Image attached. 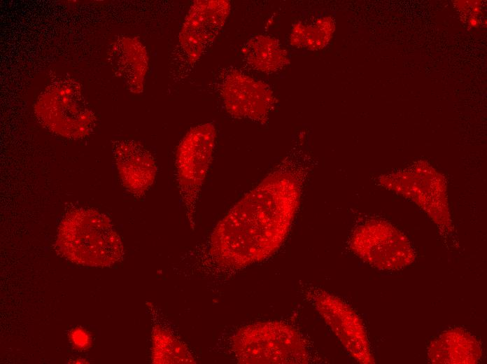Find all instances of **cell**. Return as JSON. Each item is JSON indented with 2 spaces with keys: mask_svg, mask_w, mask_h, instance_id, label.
<instances>
[{
  "mask_svg": "<svg viewBox=\"0 0 487 364\" xmlns=\"http://www.w3.org/2000/svg\"><path fill=\"white\" fill-rule=\"evenodd\" d=\"M288 154L217 224L204 256L225 273L272 255L285 240L313 160L297 141Z\"/></svg>",
  "mask_w": 487,
  "mask_h": 364,
  "instance_id": "obj_1",
  "label": "cell"
},
{
  "mask_svg": "<svg viewBox=\"0 0 487 364\" xmlns=\"http://www.w3.org/2000/svg\"><path fill=\"white\" fill-rule=\"evenodd\" d=\"M57 252L69 261L87 267H108L123 256L122 241L105 214L79 208L61 220L55 241Z\"/></svg>",
  "mask_w": 487,
  "mask_h": 364,
  "instance_id": "obj_2",
  "label": "cell"
},
{
  "mask_svg": "<svg viewBox=\"0 0 487 364\" xmlns=\"http://www.w3.org/2000/svg\"><path fill=\"white\" fill-rule=\"evenodd\" d=\"M239 363H309V345L295 328L282 321L257 322L241 327L231 338Z\"/></svg>",
  "mask_w": 487,
  "mask_h": 364,
  "instance_id": "obj_3",
  "label": "cell"
},
{
  "mask_svg": "<svg viewBox=\"0 0 487 364\" xmlns=\"http://www.w3.org/2000/svg\"><path fill=\"white\" fill-rule=\"evenodd\" d=\"M227 0H196L191 5L171 52L169 76L176 83L192 73L223 28L230 12Z\"/></svg>",
  "mask_w": 487,
  "mask_h": 364,
  "instance_id": "obj_4",
  "label": "cell"
},
{
  "mask_svg": "<svg viewBox=\"0 0 487 364\" xmlns=\"http://www.w3.org/2000/svg\"><path fill=\"white\" fill-rule=\"evenodd\" d=\"M34 114L43 127L69 139H80L91 134L96 118L76 80L59 77L50 81L38 97Z\"/></svg>",
  "mask_w": 487,
  "mask_h": 364,
  "instance_id": "obj_5",
  "label": "cell"
},
{
  "mask_svg": "<svg viewBox=\"0 0 487 364\" xmlns=\"http://www.w3.org/2000/svg\"><path fill=\"white\" fill-rule=\"evenodd\" d=\"M379 182L420 206L444 237L453 234L445 178L427 161L420 160L404 169L383 174Z\"/></svg>",
  "mask_w": 487,
  "mask_h": 364,
  "instance_id": "obj_6",
  "label": "cell"
},
{
  "mask_svg": "<svg viewBox=\"0 0 487 364\" xmlns=\"http://www.w3.org/2000/svg\"><path fill=\"white\" fill-rule=\"evenodd\" d=\"M216 130L208 122L191 128L180 141L175 158L176 177L181 202L191 227L197 204L212 161Z\"/></svg>",
  "mask_w": 487,
  "mask_h": 364,
  "instance_id": "obj_7",
  "label": "cell"
},
{
  "mask_svg": "<svg viewBox=\"0 0 487 364\" xmlns=\"http://www.w3.org/2000/svg\"><path fill=\"white\" fill-rule=\"evenodd\" d=\"M211 88L232 117L264 124L277 99L269 85L232 66L217 70Z\"/></svg>",
  "mask_w": 487,
  "mask_h": 364,
  "instance_id": "obj_8",
  "label": "cell"
},
{
  "mask_svg": "<svg viewBox=\"0 0 487 364\" xmlns=\"http://www.w3.org/2000/svg\"><path fill=\"white\" fill-rule=\"evenodd\" d=\"M348 244L360 258L380 270H399L416 259V252L407 237L381 219L368 220L356 227Z\"/></svg>",
  "mask_w": 487,
  "mask_h": 364,
  "instance_id": "obj_9",
  "label": "cell"
},
{
  "mask_svg": "<svg viewBox=\"0 0 487 364\" xmlns=\"http://www.w3.org/2000/svg\"><path fill=\"white\" fill-rule=\"evenodd\" d=\"M300 289L351 356L360 363H374L365 327L355 311L340 298L318 286L303 285Z\"/></svg>",
  "mask_w": 487,
  "mask_h": 364,
  "instance_id": "obj_10",
  "label": "cell"
},
{
  "mask_svg": "<svg viewBox=\"0 0 487 364\" xmlns=\"http://www.w3.org/2000/svg\"><path fill=\"white\" fill-rule=\"evenodd\" d=\"M113 152L123 187L133 196L141 197L155 179V158L143 145L133 140L115 141Z\"/></svg>",
  "mask_w": 487,
  "mask_h": 364,
  "instance_id": "obj_11",
  "label": "cell"
},
{
  "mask_svg": "<svg viewBox=\"0 0 487 364\" xmlns=\"http://www.w3.org/2000/svg\"><path fill=\"white\" fill-rule=\"evenodd\" d=\"M107 60L130 92H142L149 59L145 46L137 37L118 36L108 48Z\"/></svg>",
  "mask_w": 487,
  "mask_h": 364,
  "instance_id": "obj_12",
  "label": "cell"
},
{
  "mask_svg": "<svg viewBox=\"0 0 487 364\" xmlns=\"http://www.w3.org/2000/svg\"><path fill=\"white\" fill-rule=\"evenodd\" d=\"M481 342L461 328H452L433 339L427 349L429 362L446 364H475L482 356Z\"/></svg>",
  "mask_w": 487,
  "mask_h": 364,
  "instance_id": "obj_13",
  "label": "cell"
},
{
  "mask_svg": "<svg viewBox=\"0 0 487 364\" xmlns=\"http://www.w3.org/2000/svg\"><path fill=\"white\" fill-rule=\"evenodd\" d=\"M241 55L248 68L267 74L281 71L290 62L288 52L279 41L267 35L248 39L242 46Z\"/></svg>",
  "mask_w": 487,
  "mask_h": 364,
  "instance_id": "obj_14",
  "label": "cell"
},
{
  "mask_svg": "<svg viewBox=\"0 0 487 364\" xmlns=\"http://www.w3.org/2000/svg\"><path fill=\"white\" fill-rule=\"evenodd\" d=\"M334 31V20L330 16H324L309 21H299L294 24L290 35V43L293 47L309 50H318L325 47Z\"/></svg>",
  "mask_w": 487,
  "mask_h": 364,
  "instance_id": "obj_15",
  "label": "cell"
},
{
  "mask_svg": "<svg viewBox=\"0 0 487 364\" xmlns=\"http://www.w3.org/2000/svg\"><path fill=\"white\" fill-rule=\"evenodd\" d=\"M152 341V360L154 363H195L186 344L165 328L155 326L153 330Z\"/></svg>",
  "mask_w": 487,
  "mask_h": 364,
  "instance_id": "obj_16",
  "label": "cell"
},
{
  "mask_svg": "<svg viewBox=\"0 0 487 364\" xmlns=\"http://www.w3.org/2000/svg\"><path fill=\"white\" fill-rule=\"evenodd\" d=\"M71 338L73 344L79 349L87 348L90 343V338L87 332L81 328L74 329Z\"/></svg>",
  "mask_w": 487,
  "mask_h": 364,
  "instance_id": "obj_17",
  "label": "cell"
}]
</instances>
